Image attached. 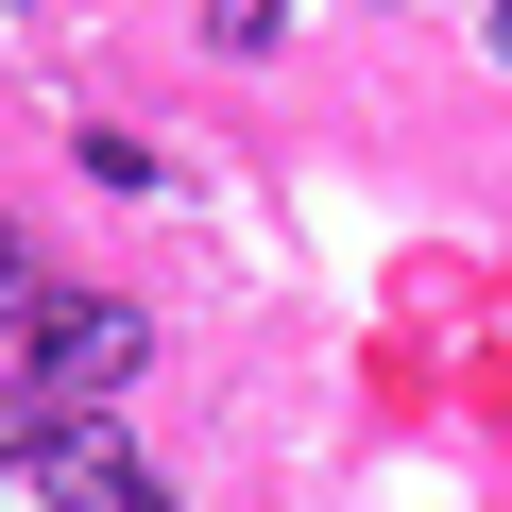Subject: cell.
<instances>
[{
  "label": "cell",
  "instance_id": "cell-1",
  "mask_svg": "<svg viewBox=\"0 0 512 512\" xmlns=\"http://www.w3.org/2000/svg\"><path fill=\"white\" fill-rule=\"evenodd\" d=\"M18 478H35V512H171L154 461H137L120 427H86V410H52V427L18 444Z\"/></svg>",
  "mask_w": 512,
  "mask_h": 512
},
{
  "label": "cell",
  "instance_id": "cell-2",
  "mask_svg": "<svg viewBox=\"0 0 512 512\" xmlns=\"http://www.w3.org/2000/svg\"><path fill=\"white\" fill-rule=\"evenodd\" d=\"M137 359H154V342H137L120 291H52V325H35V393H52V410H103Z\"/></svg>",
  "mask_w": 512,
  "mask_h": 512
},
{
  "label": "cell",
  "instance_id": "cell-3",
  "mask_svg": "<svg viewBox=\"0 0 512 512\" xmlns=\"http://www.w3.org/2000/svg\"><path fill=\"white\" fill-rule=\"evenodd\" d=\"M0 325H52V291H35V256L0 239Z\"/></svg>",
  "mask_w": 512,
  "mask_h": 512
},
{
  "label": "cell",
  "instance_id": "cell-4",
  "mask_svg": "<svg viewBox=\"0 0 512 512\" xmlns=\"http://www.w3.org/2000/svg\"><path fill=\"white\" fill-rule=\"evenodd\" d=\"M478 35H495V52H512V0H495V18H478Z\"/></svg>",
  "mask_w": 512,
  "mask_h": 512
}]
</instances>
